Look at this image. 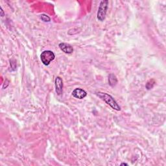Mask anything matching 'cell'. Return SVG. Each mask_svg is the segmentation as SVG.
I'll return each instance as SVG.
<instances>
[{
	"label": "cell",
	"mask_w": 166,
	"mask_h": 166,
	"mask_svg": "<svg viewBox=\"0 0 166 166\" xmlns=\"http://www.w3.org/2000/svg\"><path fill=\"white\" fill-rule=\"evenodd\" d=\"M55 89L58 95H61L63 93V81L60 77H57L55 81Z\"/></svg>",
	"instance_id": "obj_4"
},
{
	"label": "cell",
	"mask_w": 166,
	"mask_h": 166,
	"mask_svg": "<svg viewBox=\"0 0 166 166\" xmlns=\"http://www.w3.org/2000/svg\"><path fill=\"white\" fill-rule=\"evenodd\" d=\"M121 165H128V164H125V163H122L121 164Z\"/></svg>",
	"instance_id": "obj_11"
},
{
	"label": "cell",
	"mask_w": 166,
	"mask_h": 166,
	"mask_svg": "<svg viewBox=\"0 0 166 166\" xmlns=\"http://www.w3.org/2000/svg\"><path fill=\"white\" fill-rule=\"evenodd\" d=\"M118 83V79H117L115 75L112 74H110L108 76V84L110 86V87H114Z\"/></svg>",
	"instance_id": "obj_7"
},
{
	"label": "cell",
	"mask_w": 166,
	"mask_h": 166,
	"mask_svg": "<svg viewBox=\"0 0 166 166\" xmlns=\"http://www.w3.org/2000/svg\"><path fill=\"white\" fill-rule=\"evenodd\" d=\"M1 15H2V16L3 17V16H4V15H5V13H4V11H3V9H2V7H1Z\"/></svg>",
	"instance_id": "obj_10"
},
{
	"label": "cell",
	"mask_w": 166,
	"mask_h": 166,
	"mask_svg": "<svg viewBox=\"0 0 166 166\" xmlns=\"http://www.w3.org/2000/svg\"><path fill=\"white\" fill-rule=\"evenodd\" d=\"M40 18L41 20L44 22H50L51 21V18L46 14L40 15Z\"/></svg>",
	"instance_id": "obj_9"
},
{
	"label": "cell",
	"mask_w": 166,
	"mask_h": 166,
	"mask_svg": "<svg viewBox=\"0 0 166 166\" xmlns=\"http://www.w3.org/2000/svg\"><path fill=\"white\" fill-rule=\"evenodd\" d=\"M59 47L61 51H63L66 54H71L73 52V47L70 44H66V43H60L59 44Z\"/></svg>",
	"instance_id": "obj_6"
},
{
	"label": "cell",
	"mask_w": 166,
	"mask_h": 166,
	"mask_svg": "<svg viewBox=\"0 0 166 166\" xmlns=\"http://www.w3.org/2000/svg\"><path fill=\"white\" fill-rule=\"evenodd\" d=\"M55 59V53L50 50L43 51L40 55V59L42 63L45 66H49Z\"/></svg>",
	"instance_id": "obj_3"
},
{
	"label": "cell",
	"mask_w": 166,
	"mask_h": 166,
	"mask_svg": "<svg viewBox=\"0 0 166 166\" xmlns=\"http://www.w3.org/2000/svg\"><path fill=\"white\" fill-rule=\"evenodd\" d=\"M108 1L107 0H104L100 2L99 9L97 11V19L101 22H103L105 19L107 11L108 9Z\"/></svg>",
	"instance_id": "obj_2"
},
{
	"label": "cell",
	"mask_w": 166,
	"mask_h": 166,
	"mask_svg": "<svg viewBox=\"0 0 166 166\" xmlns=\"http://www.w3.org/2000/svg\"><path fill=\"white\" fill-rule=\"evenodd\" d=\"M96 94L114 110H117V111H120L121 107L112 95H110L107 93H103V92H97Z\"/></svg>",
	"instance_id": "obj_1"
},
{
	"label": "cell",
	"mask_w": 166,
	"mask_h": 166,
	"mask_svg": "<svg viewBox=\"0 0 166 166\" xmlns=\"http://www.w3.org/2000/svg\"><path fill=\"white\" fill-rule=\"evenodd\" d=\"M155 81H154L153 79H151V80H150V81H149L147 83V84H146V88L147 90L152 89L154 87V86H155Z\"/></svg>",
	"instance_id": "obj_8"
},
{
	"label": "cell",
	"mask_w": 166,
	"mask_h": 166,
	"mask_svg": "<svg viewBox=\"0 0 166 166\" xmlns=\"http://www.w3.org/2000/svg\"><path fill=\"white\" fill-rule=\"evenodd\" d=\"M73 96L79 99H83L87 95V91L81 88H76L72 92Z\"/></svg>",
	"instance_id": "obj_5"
}]
</instances>
